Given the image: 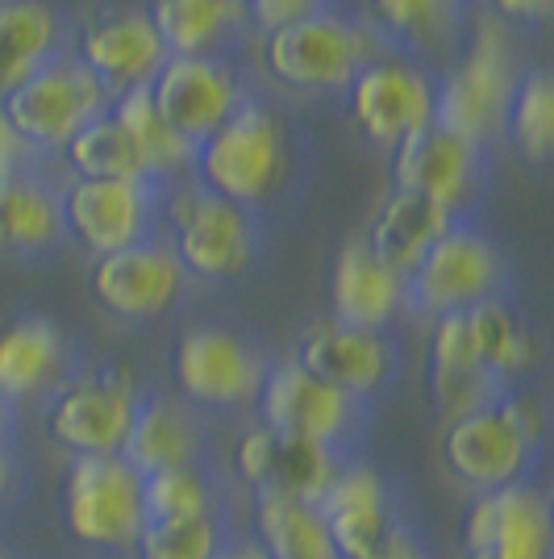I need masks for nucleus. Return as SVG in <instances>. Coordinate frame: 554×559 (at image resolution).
Here are the masks:
<instances>
[{
	"label": "nucleus",
	"mask_w": 554,
	"mask_h": 559,
	"mask_svg": "<svg viewBox=\"0 0 554 559\" xmlns=\"http://www.w3.org/2000/svg\"><path fill=\"white\" fill-rule=\"evenodd\" d=\"M159 213V185L150 180H71L59 192L63 234L96 259L150 238Z\"/></svg>",
	"instance_id": "obj_9"
},
{
	"label": "nucleus",
	"mask_w": 554,
	"mask_h": 559,
	"mask_svg": "<svg viewBox=\"0 0 554 559\" xmlns=\"http://www.w3.org/2000/svg\"><path fill=\"white\" fill-rule=\"evenodd\" d=\"M350 88V117L371 146L396 151L400 142L434 121V80L409 59L375 55L354 71Z\"/></svg>",
	"instance_id": "obj_10"
},
{
	"label": "nucleus",
	"mask_w": 554,
	"mask_h": 559,
	"mask_svg": "<svg viewBox=\"0 0 554 559\" xmlns=\"http://www.w3.org/2000/svg\"><path fill=\"white\" fill-rule=\"evenodd\" d=\"M142 506L146 522H188L208 518V485L196 467H171L142 476Z\"/></svg>",
	"instance_id": "obj_36"
},
{
	"label": "nucleus",
	"mask_w": 554,
	"mask_h": 559,
	"mask_svg": "<svg viewBox=\"0 0 554 559\" xmlns=\"http://www.w3.org/2000/svg\"><path fill=\"white\" fill-rule=\"evenodd\" d=\"M467 313V326H471V343L475 355L484 364V372L505 384L513 376L530 372L538 364V338L530 334V326L521 322V313H513L501 297H487V301L462 309Z\"/></svg>",
	"instance_id": "obj_31"
},
{
	"label": "nucleus",
	"mask_w": 554,
	"mask_h": 559,
	"mask_svg": "<svg viewBox=\"0 0 554 559\" xmlns=\"http://www.w3.org/2000/svg\"><path fill=\"white\" fill-rule=\"evenodd\" d=\"M292 359L304 372H313L317 380L334 384L338 393L354 396V401L384 389L393 376V343L380 330L342 326V322L309 326Z\"/></svg>",
	"instance_id": "obj_20"
},
{
	"label": "nucleus",
	"mask_w": 554,
	"mask_h": 559,
	"mask_svg": "<svg viewBox=\"0 0 554 559\" xmlns=\"http://www.w3.org/2000/svg\"><path fill=\"white\" fill-rule=\"evenodd\" d=\"M75 59L105 84V93L121 96L155 80L167 63V47L146 9H105L84 22Z\"/></svg>",
	"instance_id": "obj_16"
},
{
	"label": "nucleus",
	"mask_w": 554,
	"mask_h": 559,
	"mask_svg": "<svg viewBox=\"0 0 554 559\" xmlns=\"http://www.w3.org/2000/svg\"><path fill=\"white\" fill-rule=\"evenodd\" d=\"M109 105L113 96L75 55H55L47 68L0 96V117L25 151H63L88 121L109 114Z\"/></svg>",
	"instance_id": "obj_2"
},
{
	"label": "nucleus",
	"mask_w": 554,
	"mask_h": 559,
	"mask_svg": "<svg viewBox=\"0 0 554 559\" xmlns=\"http://www.w3.org/2000/svg\"><path fill=\"white\" fill-rule=\"evenodd\" d=\"M501 414H505V421L526 439L530 447H538V439H542V430H546V409H542V401L533 393H508L501 396V401H492Z\"/></svg>",
	"instance_id": "obj_39"
},
{
	"label": "nucleus",
	"mask_w": 554,
	"mask_h": 559,
	"mask_svg": "<svg viewBox=\"0 0 554 559\" xmlns=\"http://www.w3.org/2000/svg\"><path fill=\"white\" fill-rule=\"evenodd\" d=\"M184 280V267L171 255V247L146 238L125 251L96 259L88 284H93V297L109 313L125 318V322H150L180 301Z\"/></svg>",
	"instance_id": "obj_14"
},
{
	"label": "nucleus",
	"mask_w": 554,
	"mask_h": 559,
	"mask_svg": "<svg viewBox=\"0 0 554 559\" xmlns=\"http://www.w3.org/2000/svg\"><path fill=\"white\" fill-rule=\"evenodd\" d=\"M162 213H167V230H171L167 247L180 259L184 276L233 280L254 263L258 226H254L251 210L208 192L205 185L176 188Z\"/></svg>",
	"instance_id": "obj_5"
},
{
	"label": "nucleus",
	"mask_w": 554,
	"mask_h": 559,
	"mask_svg": "<svg viewBox=\"0 0 554 559\" xmlns=\"http://www.w3.org/2000/svg\"><path fill=\"white\" fill-rule=\"evenodd\" d=\"M0 559H4V556H0Z\"/></svg>",
	"instance_id": "obj_46"
},
{
	"label": "nucleus",
	"mask_w": 554,
	"mask_h": 559,
	"mask_svg": "<svg viewBox=\"0 0 554 559\" xmlns=\"http://www.w3.org/2000/svg\"><path fill=\"white\" fill-rule=\"evenodd\" d=\"M138 414V393L121 372L80 376L63 384L47 409V435L71 451L84 455H121V443Z\"/></svg>",
	"instance_id": "obj_11"
},
{
	"label": "nucleus",
	"mask_w": 554,
	"mask_h": 559,
	"mask_svg": "<svg viewBox=\"0 0 554 559\" xmlns=\"http://www.w3.org/2000/svg\"><path fill=\"white\" fill-rule=\"evenodd\" d=\"M63 522L88 547H134L146 526L142 476L121 455L75 460L63 485Z\"/></svg>",
	"instance_id": "obj_6"
},
{
	"label": "nucleus",
	"mask_w": 554,
	"mask_h": 559,
	"mask_svg": "<svg viewBox=\"0 0 554 559\" xmlns=\"http://www.w3.org/2000/svg\"><path fill=\"white\" fill-rule=\"evenodd\" d=\"M334 322L359 330H384L405 305V272L388 267L363 238H350L334 263Z\"/></svg>",
	"instance_id": "obj_22"
},
{
	"label": "nucleus",
	"mask_w": 554,
	"mask_h": 559,
	"mask_svg": "<svg viewBox=\"0 0 554 559\" xmlns=\"http://www.w3.org/2000/svg\"><path fill=\"white\" fill-rule=\"evenodd\" d=\"M505 130L513 134L517 151L542 164L551 155L554 142V80L551 71H530L517 80V93H513V105H508Z\"/></svg>",
	"instance_id": "obj_35"
},
{
	"label": "nucleus",
	"mask_w": 554,
	"mask_h": 559,
	"mask_svg": "<svg viewBox=\"0 0 554 559\" xmlns=\"http://www.w3.org/2000/svg\"><path fill=\"white\" fill-rule=\"evenodd\" d=\"M338 559H413V538L388 510V489L371 467H338L317 501Z\"/></svg>",
	"instance_id": "obj_8"
},
{
	"label": "nucleus",
	"mask_w": 554,
	"mask_h": 559,
	"mask_svg": "<svg viewBox=\"0 0 554 559\" xmlns=\"http://www.w3.org/2000/svg\"><path fill=\"white\" fill-rule=\"evenodd\" d=\"M380 34L413 47H442L459 29L462 0H368Z\"/></svg>",
	"instance_id": "obj_34"
},
{
	"label": "nucleus",
	"mask_w": 554,
	"mask_h": 559,
	"mask_svg": "<svg viewBox=\"0 0 554 559\" xmlns=\"http://www.w3.org/2000/svg\"><path fill=\"white\" fill-rule=\"evenodd\" d=\"M380 55V34L363 22H350L342 13L325 9L317 17H304L284 29L263 34V68L284 88H347L354 71Z\"/></svg>",
	"instance_id": "obj_4"
},
{
	"label": "nucleus",
	"mask_w": 554,
	"mask_h": 559,
	"mask_svg": "<svg viewBox=\"0 0 554 559\" xmlns=\"http://www.w3.org/2000/svg\"><path fill=\"white\" fill-rule=\"evenodd\" d=\"M393 176L400 192L430 197L455 213L480 185V146L430 121L393 151Z\"/></svg>",
	"instance_id": "obj_21"
},
{
	"label": "nucleus",
	"mask_w": 554,
	"mask_h": 559,
	"mask_svg": "<svg viewBox=\"0 0 554 559\" xmlns=\"http://www.w3.org/2000/svg\"><path fill=\"white\" fill-rule=\"evenodd\" d=\"M134 547H138V559H213L221 547V535L213 518L146 522Z\"/></svg>",
	"instance_id": "obj_37"
},
{
	"label": "nucleus",
	"mask_w": 554,
	"mask_h": 559,
	"mask_svg": "<svg viewBox=\"0 0 554 559\" xmlns=\"http://www.w3.org/2000/svg\"><path fill=\"white\" fill-rule=\"evenodd\" d=\"M213 559H272V556L263 551V543H258V538H242V543H221Z\"/></svg>",
	"instance_id": "obj_42"
},
{
	"label": "nucleus",
	"mask_w": 554,
	"mask_h": 559,
	"mask_svg": "<svg viewBox=\"0 0 554 559\" xmlns=\"http://www.w3.org/2000/svg\"><path fill=\"white\" fill-rule=\"evenodd\" d=\"M533 447L505 421V414L496 405H484L475 414L446 421L442 435V460L455 472V480H462L475 492H496L521 480V472L530 464Z\"/></svg>",
	"instance_id": "obj_18"
},
{
	"label": "nucleus",
	"mask_w": 554,
	"mask_h": 559,
	"mask_svg": "<svg viewBox=\"0 0 554 559\" xmlns=\"http://www.w3.org/2000/svg\"><path fill=\"white\" fill-rule=\"evenodd\" d=\"M258 543L272 559H338L322 513L309 501L258 497Z\"/></svg>",
	"instance_id": "obj_32"
},
{
	"label": "nucleus",
	"mask_w": 554,
	"mask_h": 559,
	"mask_svg": "<svg viewBox=\"0 0 554 559\" xmlns=\"http://www.w3.org/2000/svg\"><path fill=\"white\" fill-rule=\"evenodd\" d=\"M413 559H421V556H413Z\"/></svg>",
	"instance_id": "obj_45"
},
{
	"label": "nucleus",
	"mask_w": 554,
	"mask_h": 559,
	"mask_svg": "<svg viewBox=\"0 0 554 559\" xmlns=\"http://www.w3.org/2000/svg\"><path fill=\"white\" fill-rule=\"evenodd\" d=\"M467 551L480 559H551V501L521 480L480 492L467 513Z\"/></svg>",
	"instance_id": "obj_19"
},
{
	"label": "nucleus",
	"mask_w": 554,
	"mask_h": 559,
	"mask_svg": "<svg viewBox=\"0 0 554 559\" xmlns=\"http://www.w3.org/2000/svg\"><path fill=\"white\" fill-rule=\"evenodd\" d=\"M63 238L59 197L34 176L0 180V255H38Z\"/></svg>",
	"instance_id": "obj_29"
},
{
	"label": "nucleus",
	"mask_w": 554,
	"mask_h": 559,
	"mask_svg": "<svg viewBox=\"0 0 554 559\" xmlns=\"http://www.w3.org/2000/svg\"><path fill=\"white\" fill-rule=\"evenodd\" d=\"M63 159L75 171V180H150L142 155L134 151L130 134L117 126L113 114H100L96 121H88L63 146Z\"/></svg>",
	"instance_id": "obj_33"
},
{
	"label": "nucleus",
	"mask_w": 554,
	"mask_h": 559,
	"mask_svg": "<svg viewBox=\"0 0 554 559\" xmlns=\"http://www.w3.org/2000/svg\"><path fill=\"white\" fill-rule=\"evenodd\" d=\"M150 100L167 117L176 134H184L192 146L208 139L226 117L246 100L238 71L213 55H192V59H167L155 80H150Z\"/></svg>",
	"instance_id": "obj_15"
},
{
	"label": "nucleus",
	"mask_w": 554,
	"mask_h": 559,
	"mask_svg": "<svg viewBox=\"0 0 554 559\" xmlns=\"http://www.w3.org/2000/svg\"><path fill=\"white\" fill-rule=\"evenodd\" d=\"M109 114H113L117 126L130 134L134 151L142 155V164H146V176H150L155 185H159V180H176L180 171L192 167V151H196V146L167 126V117H162L159 109H155V100H150V84H138V88H130V93L113 96Z\"/></svg>",
	"instance_id": "obj_30"
},
{
	"label": "nucleus",
	"mask_w": 554,
	"mask_h": 559,
	"mask_svg": "<svg viewBox=\"0 0 554 559\" xmlns=\"http://www.w3.org/2000/svg\"><path fill=\"white\" fill-rule=\"evenodd\" d=\"M492 9L501 17H513V22H546L554 0H492Z\"/></svg>",
	"instance_id": "obj_40"
},
{
	"label": "nucleus",
	"mask_w": 554,
	"mask_h": 559,
	"mask_svg": "<svg viewBox=\"0 0 554 559\" xmlns=\"http://www.w3.org/2000/svg\"><path fill=\"white\" fill-rule=\"evenodd\" d=\"M0 421H4V401H0Z\"/></svg>",
	"instance_id": "obj_44"
},
{
	"label": "nucleus",
	"mask_w": 554,
	"mask_h": 559,
	"mask_svg": "<svg viewBox=\"0 0 554 559\" xmlns=\"http://www.w3.org/2000/svg\"><path fill=\"white\" fill-rule=\"evenodd\" d=\"M196 451H201V435H196V421H192V414L180 401H171V396L138 401L134 426H130V435L121 443V460L138 476L192 467Z\"/></svg>",
	"instance_id": "obj_25"
},
{
	"label": "nucleus",
	"mask_w": 554,
	"mask_h": 559,
	"mask_svg": "<svg viewBox=\"0 0 554 559\" xmlns=\"http://www.w3.org/2000/svg\"><path fill=\"white\" fill-rule=\"evenodd\" d=\"M68 364V338L47 318H22L0 334V401H25L50 389Z\"/></svg>",
	"instance_id": "obj_26"
},
{
	"label": "nucleus",
	"mask_w": 554,
	"mask_h": 559,
	"mask_svg": "<svg viewBox=\"0 0 554 559\" xmlns=\"http://www.w3.org/2000/svg\"><path fill=\"white\" fill-rule=\"evenodd\" d=\"M59 55V13L47 0H0V96Z\"/></svg>",
	"instance_id": "obj_28"
},
{
	"label": "nucleus",
	"mask_w": 554,
	"mask_h": 559,
	"mask_svg": "<svg viewBox=\"0 0 554 559\" xmlns=\"http://www.w3.org/2000/svg\"><path fill=\"white\" fill-rule=\"evenodd\" d=\"M233 467L258 497H288V501H309V506H317L329 480L338 476L329 447L272 430L263 421L238 439Z\"/></svg>",
	"instance_id": "obj_12"
},
{
	"label": "nucleus",
	"mask_w": 554,
	"mask_h": 559,
	"mask_svg": "<svg viewBox=\"0 0 554 559\" xmlns=\"http://www.w3.org/2000/svg\"><path fill=\"white\" fill-rule=\"evenodd\" d=\"M430 384H434V405L442 418L455 421L462 414H475L496 401V380L484 372L475 343H471V326L467 313H446L434 318V334H430Z\"/></svg>",
	"instance_id": "obj_23"
},
{
	"label": "nucleus",
	"mask_w": 554,
	"mask_h": 559,
	"mask_svg": "<svg viewBox=\"0 0 554 559\" xmlns=\"http://www.w3.org/2000/svg\"><path fill=\"white\" fill-rule=\"evenodd\" d=\"M501 280H505V263L484 234L450 226L405 276V301L421 309L425 318H446L496 297Z\"/></svg>",
	"instance_id": "obj_7"
},
{
	"label": "nucleus",
	"mask_w": 554,
	"mask_h": 559,
	"mask_svg": "<svg viewBox=\"0 0 554 559\" xmlns=\"http://www.w3.org/2000/svg\"><path fill=\"white\" fill-rule=\"evenodd\" d=\"M450 226H455V213L446 210V205L396 188L393 197L375 210L368 234H363V242H368L371 251L384 259L388 267L409 276L417 263H421V255H425Z\"/></svg>",
	"instance_id": "obj_24"
},
{
	"label": "nucleus",
	"mask_w": 554,
	"mask_h": 559,
	"mask_svg": "<svg viewBox=\"0 0 554 559\" xmlns=\"http://www.w3.org/2000/svg\"><path fill=\"white\" fill-rule=\"evenodd\" d=\"M258 409H263V426L322 447L347 439L354 418H359L354 396L338 393L334 384L304 372L297 359H284L276 368H267L263 384H258Z\"/></svg>",
	"instance_id": "obj_13"
},
{
	"label": "nucleus",
	"mask_w": 554,
	"mask_h": 559,
	"mask_svg": "<svg viewBox=\"0 0 554 559\" xmlns=\"http://www.w3.org/2000/svg\"><path fill=\"white\" fill-rule=\"evenodd\" d=\"M22 155H25L22 139H17V134L4 126V117H0V180H9V176L22 171Z\"/></svg>",
	"instance_id": "obj_41"
},
{
	"label": "nucleus",
	"mask_w": 554,
	"mask_h": 559,
	"mask_svg": "<svg viewBox=\"0 0 554 559\" xmlns=\"http://www.w3.org/2000/svg\"><path fill=\"white\" fill-rule=\"evenodd\" d=\"M146 13L159 29L167 59H192L230 43L246 22V0H155Z\"/></svg>",
	"instance_id": "obj_27"
},
{
	"label": "nucleus",
	"mask_w": 554,
	"mask_h": 559,
	"mask_svg": "<svg viewBox=\"0 0 554 559\" xmlns=\"http://www.w3.org/2000/svg\"><path fill=\"white\" fill-rule=\"evenodd\" d=\"M325 9H329V0H246V22L272 34L292 22H304V17H317Z\"/></svg>",
	"instance_id": "obj_38"
},
{
	"label": "nucleus",
	"mask_w": 554,
	"mask_h": 559,
	"mask_svg": "<svg viewBox=\"0 0 554 559\" xmlns=\"http://www.w3.org/2000/svg\"><path fill=\"white\" fill-rule=\"evenodd\" d=\"M517 63L501 22L475 25V43L462 55L459 68L446 71V80L434 84V126L459 134L471 146H484L505 130L508 105L517 93Z\"/></svg>",
	"instance_id": "obj_3"
},
{
	"label": "nucleus",
	"mask_w": 554,
	"mask_h": 559,
	"mask_svg": "<svg viewBox=\"0 0 554 559\" xmlns=\"http://www.w3.org/2000/svg\"><path fill=\"white\" fill-rule=\"evenodd\" d=\"M171 368H176L180 393L201 405H242L258 396V384L267 376L251 343L217 326H196L180 334Z\"/></svg>",
	"instance_id": "obj_17"
},
{
	"label": "nucleus",
	"mask_w": 554,
	"mask_h": 559,
	"mask_svg": "<svg viewBox=\"0 0 554 559\" xmlns=\"http://www.w3.org/2000/svg\"><path fill=\"white\" fill-rule=\"evenodd\" d=\"M284 159H288L284 126L258 100H242L192 151L196 185H205L208 192L226 197L242 210H254L258 201H267L276 192L279 176H284Z\"/></svg>",
	"instance_id": "obj_1"
},
{
	"label": "nucleus",
	"mask_w": 554,
	"mask_h": 559,
	"mask_svg": "<svg viewBox=\"0 0 554 559\" xmlns=\"http://www.w3.org/2000/svg\"><path fill=\"white\" fill-rule=\"evenodd\" d=\"M9 476H13V467H9V455L0 451V497H4V489H9Z\"/></svg>",
	"instance_id": "obj_43"
}]
</instances>
